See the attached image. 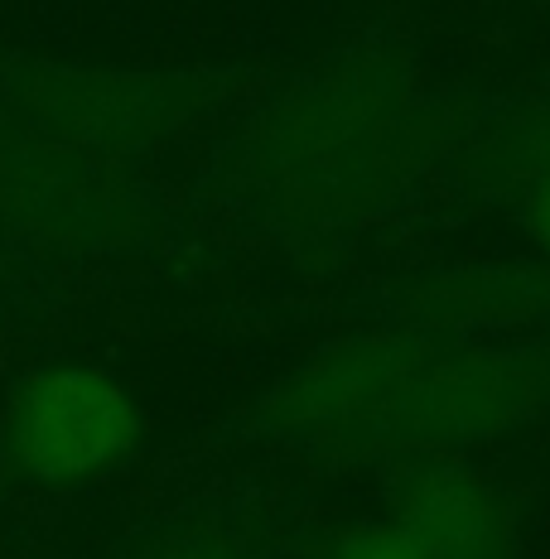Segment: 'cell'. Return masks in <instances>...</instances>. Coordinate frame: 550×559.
Returning <instances> with one entry per match:
<instances>
[{"label": "cell", "mask_w": 550, "mask_h": 559, "mask_svg": "<svg viewBox=\"0 0 550 559\" xmlns=\"http://www.w3.org/2000/svg\"><path fill=\"white\" fill-rule=\"evenodd\" d=\"M522 223L531 241L550 255V126L546 140H536L531 165H526V193H522Z\"/></svg>", "instance_id": "6"}, {"label": "cell", "mask_w": 550, "mask_h": 559, "mask_svg": "<svg viewBox=\"0 0 550 559\" xmlns=\"http://www.w3.org/2000/svg\"><path fill=\"white\" fill-rule=\"evenodd\" d=\"M396 516L430 559H517V521L507 497L473 473L416 477Z\"/></svg>", "instance_id": "4"}, {"label": "cell", "mask_w": 550, "mask_h": 559, "mask_svg": "<svg viewBox=\"0 0 550 559\" xmlns=\"http://www.w3.org/2000/svg\"><path fill=\"white\" fill-rule=\"evenodd\" d=\"M329 559H430L420 550V540L411 535L401 516H382V521H358L333 540Z\"/></svg>", "instance_id": "5"}, {"label": "cell", "mask_w": 550, "mask_h": 559, "mask_svg": "<svg viewBox=\"0 0 550 559\" xmlns=\"http://www.w3.org/2000/svg\"><path fill=\"white\" fill-rule=\"evenodd\" d=\"M136 395L102 367H44L15 386L0 419L5 463L34 487H87L140 444Z\"/></svg>", "instance_id": "3"}, {"label": "cell", "mask_w": 550, "mask_h": 559, "mask_svg": "<svg viewBox=\"0 0 550 559\" xmlns=\"http://www.w3.org/2000/svg\"><path fill=\"white\" fill-rule=\"evenodd\" d=\"M136 559H242V550L213 531H179V535H169V540L150 545V550Z\"/></svg>", "instance_id": "7"}, {"label": "cell", "mask_w": 550, "mask_h": 559, "mask_svg": "<svg viewBox=\"0 0 550 559\" xmlns=\"http://www.w3.org/2000/svg\"><path fill=\"white\" fill-rule=\"evenodd\" d=\"M420 121L406 87L343 78L285 102L266 135V169L285 203L319 217L382 203L420 159Z\"/></svg>", "instance_id": "2"}, {"label": "cell", "mask_w": 550, "mask_h": 559, "mask_svg": "<svg viewBox=\"0 0 550 559\" xmlns=\"http://www.w3.org/2000/svg\"><path fill=\"white\" fill-rule=\"evenodd\" d=\"M550 401V353L483 337L406 333L386 395L358 429V453L464 449L526 425Z\"/></svg>", "instance_id": "1"}]
</instances>
